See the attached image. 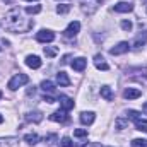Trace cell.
Masks as SVG:
<instances>
[{"instance_id": "cell-1", "label": "cell", "mask_w": 147, "mask_h": 147, "mask_svg": "<svg viewBox=\"0 0 147 147\" xmlns=\"http://www.w3.org/2000/svg\"><path fill=\"white\" fill-rule=\"evenodd\" d=\"M3 26H5L7 31L19 34V33H28V31H31L33 26H34V22H33V19H26L19 9H12V10H9V12L5 14Z\"/></svg>"}, {"instance_id": "cell-2", "label": "cell", "mask_w": 147, "mask_h": 147, "mask_svg": "<svg viewBox=\"0 0 147 147\" xmlns=\"http://www.w3.org/2000/svg\"><path fill=\"white\" fill-rule=\"evenodd\" d=\"M29 82V77L26 75V74H16L10 80H9V84H7V87L10 89V91H16V89H19V87H22L24 84H28Z\"/></svg>"}, {"instance_id": "cell-3", "label": "cell", "mask_w": 147, "mask_h": 147, "mask_svg": "<svg viewBox=\"0 0 147 147\" xmlns=\"http://www.w3.org/2000/svg\"><path fill=\"white\" fill-rule=\"evenodd\" d=\"M130 74V79L132 80H135V82H139V84H142V86H147V67L144 69H130L128 70Z\"/></svg>"}, {"instance_id": "cell-4", "label": "cell", "mask_w": 147, "mask_h": 147, "mask_svg": "<svg viewBox=\"0 0 147 147\" xmlns=\"http://www.w3.org/2000/svg\"><path fill=\"white\" fill-rule=\"evenodd\" d=\"M36 39L39 43H51L55 39V33L50 31V29H41L36 33Z\"/></svg>"}, {"instance_id": "cell-5", "label": "cell", "mask_w": 147, "mask_h": 147, "mask_svg": "<svg viewBox=\"0 0 147 147\" xmlns=\"http://www.w3.org/2000/svg\"><path fill=\"white\" fill-rule=\"evenodd\" d=\"M79 31H80V22H79V21H72V22L67 26V29L63 31V36L74 38V36H77Z\"/></svg>"}, {"instance_id": "cell-6", "label": "cell", "mask_w": 147, "mask_h": 147, "mask_svg": "<svg viewBox=\"0 0 147 147\" xmlns=\"http://www.w3.org/2000/svg\"><path fill=\"white\" fill-rule=\"evenodd\" d=\"M50 120L51 121H58V123H67L70 118H69V115H67L65 110H58V111H55V113L50 115Z\"/></svg>"}, {"instance_id": "cell-7", "label": "cell", "mask_w": 147, "mask_h": 147, "mask_svg": "<svg viewBox=\"0 0 147 147\" xmlns=\"http://www.w3.org/2000/svg\"><path fill=\"white\" fill-rule=\"evenodd\" d=\"M130 50V45L127 43V41H121V43H118L115 48H111L110 53L111 55H123V53H127Z\"/></svg>"}, {"instance_id": "cell-8", "label": "cell", "mask_w": 147, "mask_h": 147, "mask_svg": "<svg viewBox=\"0 0 147 147\" xmlns=\"http://www.w3.org/2000/svg\"><path fill=\"white\" fill-rule=\"evenodd\" d=\"M0 147H19L17 137H0Z\"/></svg>"}, {"instance_id": "cell-9", "label": "cell", "mask_w": 147, "mask_h": 147, "mask_svg": "<svg viewBox=\"0 0 147 147\" xmlns=\"http://www.w3.org/2000/svg\"><path fill=\"white\" fill-rule=\"evenodd\" d=\"M96 120V115L92 111H82L80 113V123L82 125H92Z\"/></svg>"}, {"instance_id": "cell-10", "label": "cell", "mask_w": 147, "mask_h": 147, "mask_svg": "<svg viewBox=\"0 0 147 147\" xmlns=\"http://www.w3.org/2000/svg\"><path fill=\"white\" fill-rule=\"evenodd\" d=\"M146 43H147V31H144L142 34H139V36L134 39V43H132L130 46H132L134 50H140V48H142Z\"/></svg>"}, {"instance_id": "cell-11", "label": "cell", "mask_w": 147, "mask_h": 147, "mask_svg": "<svg viewBox=\"0 0 147 147\" xmlns=\"http://www.w3.org/2000/svg\"><path fill=\"white\" fill-rule=\"evenodd\" d=\"M58 101H60L62 110H65V111H70L74 106H75L74 99H72V98H69V96H60V98H58Z\"/></svg>"}, {"instance_id": "cell-12", "label": "cell", "mask_w": 147, "mask_h": 147, "mask_svg": "<svg viewBox=\"0 0 147 147\" xmlns=\"http://www.w3.org/2000/svg\"><path fill=\"white\" fill-rule=\"evenodd\" d=\"M134 10V5L128 3V2H118L115 5V12H120V14H127V12H132Z\"/></svg>"}, {"instance_id": "cell-13", "label": "cell", "mask_w": 147, "mask_h": 147, "mask_svg": "<svg viewBox=\"0 0 147 147\" xmlns=\"http://www.w3.org/2000/svg\"><path fill=\"white\" fill-rule=\"evenodd\" d=\"M94 65H96L98 70H105V72L110 69V65L106 63V60H105L103 55H96V57H94Z\"/></svg>"}, {"instance_id": "cell-14", "label": "cell", "mask_w": 147, "mask_h": 147, "mask_svg": "<svg viewBox=\"0 0 147 147\" xmlns=\"http://www.w3.org/2000/svg\"><path fill=\"white\" fill-rule=\"evenodd\" d=\"M26 65L29 69H39L41 67V60H39V57H36V55H28L26 57Z\"/></svg>"}, {"instance_id": "cell-15", "label": "cell", "mask_w": 147, "mask_h": 147, "mask_svg": "<svg viewBox=\"0 0 147 147\" xmlns=\"http://www.w3.org/2000/svg\"><path fill=\"white\" fill-rule=\"evenodd\" d=\"M86 65H87V60H86L84 57L74 58V62H72V69L74 70H77V72H82V70L86 69Z\"/></svg>"}, {"instance_id": "cell-16", "label": "cell", "mask_w": 147, "mask_h": 147, "mask_svg": "<svg viewBox=\"0 0 147 147\" xmlns=\"http://www.w3.org/2000/svg\"><path fill=\"white\" fill-rule=\"evenodd\" d=\"M140 96H142V92H140L139 89H134V87H128V89L123 91V98H125V99H137V98H140Z\"/></svg>"}, {"instance_id": "cell-17", "label": "cell", "mask_w": 147, "mask_h": 147, "mask_svg": "<svg viewBox=\"0 0 147 147\" xmlns=\"http://www.w3.org/2000/svg\"><path fill=\"white\" fill-rule=\"evenodd\" d=\"M26 120H28V121H33V123H39V121L43 120V113H41V111H29V113L26 115Z\"/></svg>"}, {"instance_id": "cell-18", "label": "cell", "mask_w": 147, "mask_h": 147, "mask_svg": "<svg viewBox=\"0 0 147 147\" xmlns=\"http://www.w3.org/2000/svg\"><path fill=\"white\" fill-rule=\"evenodd\" d=\"M57 82L60 84V87H67V86H70V79H69V75L65 72H58L57 74Z\"/></svg>"}, {"instance_id": "cell-19", "label": "cell", "mask_w": 147, "mask_h": 147, "mask_svg": "<svg viewBox=\"0 0 147 147\" xmlns=\"http://www.w3.org/2000/svg\"><path fill=\"white\" fill-rule=\"evenodd\" d=\"M24 142L29 144V146H36L39 142V137H38V134H26L24 135Z\"/></svg>"}, {"instance_id": "cell-20", "label": "cell", "mask_w": 147, "mask_h": 147, "mask_svg": "<svg viewBox=\"0 0 147 147\" xmlns=\"http://www.w3.org/2000/svg\"><path fill=\"white\" fill-rule=\"evenodd\" d=\"M101 98H105L106 101H111V99H113V92H111L110 86H103V87H101Z\"/></svg>"}, {"instance_id": "cell-21", "label": "cell", "mask_w": 147, "mask_h": 147, "mask_svg": "<svg viewBox=\"0 0 147 147\" xmlns=\"http://www.w3.org/2000/svg\"><path fill=\"white\" fill-rule=\"evenodd\" d=\"M41 89H43L45 92H53V91H55V84H53L51 80H43V82H41Z\"/></svg>"}, {"instance_id": "cell-22", "label": "cell", "mask_w": 147, "mask_h": 147, "mask_svg": "<svg viewBox=\"0 0 147 147\" xmlns=\"http://www.w3.org/2000/svg\"><path fill=\"white\" fill-rule=\"evenodd\" d=\"M57 53H58V48H57V46H45V55H46L48 58L57 57Z\"/></svg>"}, {"instance_id": "cell-23", "label": "cell", "mask_w": 147, "mask_h": 147, "mask_svg": "<svg viewBox=\"0 0 147 147\" xmlns=\"http://www.w3.org/2000/svg\"><path fill=\"white\" fill-rule=\"evenodd\" d=\"M135 127H137V130H140V132H147V120H142V118L135 120Z\"/></svg>"}, {"instance_id": "cell-24", "label": "cell", "mask_w": 147, "mask_h": 147, "mask_svg": "<svg viewBox=\"0 0 147 147\" xmlns=\"http://www.w3.org/2000/svg\"><path fill=\"white\" fill-rule=\"evenodd\" d=\"M41 12V5H33V7H26V14L33 16V14H39Z\"/></svg>"}, {"instance_id": "cell-25", "label": "cell", "mask_w": 147, "mask_h": 147, "mask_svg": "<svg viewBox=\"0 0 147 147\" xmlns=\"http://www.w3.org/2000/svg\"><path fill=\"white\" fill-rule=\"evenodd\" d=\"M69 10H70V5H69V3H60V5L57 7V12H58V14H67Z\"/></svg>"}, {"instance_id": "cell-26", "label": "cell", "mask_w": 147, "mask_h": 147, "mask_svg": "<svg viewBox=\"0 0 147 147\" xmlns=\"http://www.w3.org/2000/svg\"><path fill=\"white\" fill-rule=\"evenodd\" d=\"M127 125H128V118H127V120H123V118H116V128H118V130H123Z\"/></svg>"}, {"instance_id": "cell-27", "label": "cell", "mask_w": 147, "mask_h": 147, "mask_svg": "<svg viewBox=\"0 0 147 147\" xmlns=\"http://www.w3.org/2000/svg\"><path fill=\"white\" fill-rule=\"evenodd\" d=\"M132 147H147V140L146 139H135V140H132Z\"/></svg>"}, {"instance_id": "cell-28", "label": "cell", "mask_w": 147, "mask_h": 147, "mask_svg": "<svg viewBox=\"0 0 147 147\" xmlns=\"http://www.w3.org/2000/svg\"><path fill=\"white\" fill-rule=\"evenodd\" d=\"M74 135H75V137H79V139L87 137V130H86V128H77V130H74Z\"/></svg>"}, {"instance_id": "cell-29", "label": "cell", "mask_w": 147, "mask_h": 147, "mask_svg": "<svg viewBox=\"0 0 147 147\" xmlns=\"http://www.w3.org/2000/svg\"><path fill=\"white\" fill-rule=\"evenodd\" d=\"M60 147H74V142L69 137H63V139L60 140Z\"/></svg>"}, {"instance_id": "cell-30", "label": "cell", "mask_w": 147, "mask_h": 147, "mask_svg": "<svg viewBox=\"0 0 147 147\" xmlns=\"http://www.w3.org/2000/svg\"><path fill=\"white\" fill-rule=\"evenodd\" d=\"M127 118H128V120H134V121H135V120H139V118H140V115H139L137 111L130 110L128 113H127Z\"/></svg>"}, {"instance_id": "cell-31", "label": "cell", "mask_w": 147, "mask_h": 147, "mask_svg": "<svg viewBox=\"0 0 147 147\" xmlns=\"http://www.w3.org/2000/svg\"><path fill=\"white\" fill-rule=\"evenodd\" d=\"M121 29L123 31H130L132 29V22L130 21H121Z\"/></svg>"}, {"instance_id": "cell-32", "label": "cell", "mask_w": 147, "mask_h": 147, "mask_svg": "<svg viewBox=\"0 0 147 147\" xmlns=\"http://www.w3.org/2000/svg\"><path fill=\"white\" fill-rule=\"evenodd\" d=\"M45 140H46V142H50V144H51V142H55V140H57V135H55V134H50V135H48V137H45Z\"/></svg>"}, {"instance_id": "cell-33", "label": "cell", "mask_w": 147, "mask_h": 147, "mask_svg": "<svg viewBox=\"0 0 147 147\" xmlns=\"http://www.w3.org/2000/svg\"><path fill=\"white\" fill-rule=\"evenodd\" d=\"M43 101H46V103H55V98H51V96H43Z\"/></svg>"}, {"instance_id": "cell-34", "label": "cell", "mask_w": 147, "mask_h": 147, "mask_svg": "<svg viewBox=\"0 0 147 147\" xmlns=\"http://www.w3.org/2000/svg\"><path fill=\"white\" fill-rule=\"evenodd\" d=\"M67 62H69V55H65V57H63V60H62V63H67Z\"/></svg>"}, {"instance_id": "cell-35", "label": "cell", "mask_w": 147, "mask_h": 147, "mask_svg": "<svg viewBox=\"0 0 147 147\" xmlns=\"http://www.w3.org/2000/svg\"><path fill=\"white\" fill-rule=\"evenodd\" d=\"M142 110H144V113H146V115H147V101H146V103H144V106H142Z\"/></svg>"}, {"instance_id": "cell-36", "label": "cell", "mask_w": 147, "mask_h": 147, "mask_svg": "<svg viewBox=\"0 0 147 147\" xmlns=\"http://www.w3.org/2000/svg\"><path fill=\"white\" fill-rule=\"evenodd\" d=\"M86 147H101L99 144H89V146H86Z\"/></svg>"}, {"instance_id": "cell-37", "label": "cell", "mask_w": 147, "mask_h": 147, "mask_svg": "<svg viewBox=\"0 0 147 147\" xmlns=\"http://www.w3.org/2000/svg\"><path fill=\"white\" fill-rule=\"evenodd\" d=\"M0 123H3V116L2 115H0Z\"/></svg>"}, {"instance_id": "cell-38", "label": "cell", "mask_w": 147, "mask_h": 147, "mask_svg": "<svg viewBox=\"0 0 147 147\" xmlns=\"http://www.w3.org/2000/svg\"><path fill=\"white\" fill-rule=\"evenodd\" d=\"M0 99H2V91H0Z\"/></svg>"}, {"instance_id": "cell-39", "label": "cell", "mask_w": 147, "mask_h": 147, "mask_svg": "<svg viewBox=\"0 0 147 147\" xmlns=\"http://www.w3.org/2000/svg\"><path fill=\"white\" fill-rule=\"evenodd\" d=\"M28 2H33V0H28Z\"/></svg>"}, {"instance_id": "cell-40", "label": "cell", "mask_w": 147, "mask_h": 147, "mask_svg": "<svg viewBox=\"0 0 147 147\" xmlns=\"http://www.w3.org/2000/svg\"><path fill=\"white\" fill-rule=\"evenodd\" d=\"M0 50H2V48H0Z\"/></svg>"}]
</instances>
